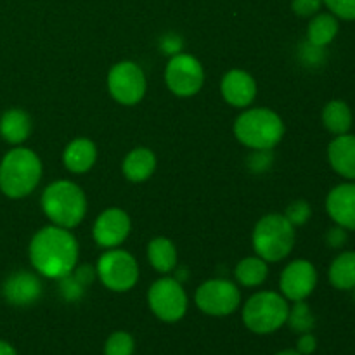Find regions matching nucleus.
<instances>
[{
    "label": "nucleus",
    "instance_id": "7c9ffc66",
    "mask_svg": "<svg viewBox=\"0 0 355 355\" xmlns=\"http://www.w3.org/2000/svg\"><path fill=\"white\" fill-rule=\"evenodd\" d=\"M297 352L302 355H312L318 350V338L311 333H302L300 338L297 340Z\"/></svg>",
    "mask_w": 355,
    "mask_h": 355
},
{
    "label": "nucleus",
    "instance_id": "2eb2a0df",
    "mask_svg": "<svg viewBox=\"0 0 355 355\" xmlns=\"http://www.w3.org/2000/svg\"><path fill=\"white\" fill-rule=\"evenodd\" d=\"M220 92L232 107H248L257 97V82L245 69H231L220 82Z\"/></svg>",
    "mask_w": 355,
    "mask_h": 355
},
{
    "label": "nucleus",
    "instance_id": "4468645a",
    "mask_svg": "<svg viewBox=\"0 0 355 355\" xmlns=\"http://www.w3.org/2000/svg\"><path fill=\"white\" fill-rule=\"evenodd\" d=\"M326 211L329 218L347 231H355V182L338 184L326 196Z\"/></svg>",
    "mask_w": 355,
    "mask_h": 355
},
{
    "label": "nucleus",
    "instance_id": "a878e982",
    "mask_svg": "<svg viewBox=\"0 0 355 355\" xmlns=\"http://www.w3.org/2000/svg\"><path fill=\"white\" fill-rule=\"evenodd\" d=\"M288 324L295 333L302 335V333H311L315 326V318L312 314L311 307L305 304V300L293 302V307H290V314H288Z\"/></svg>",
    "mask_w": 355,
    "mask_h": 355
},
{
    "label": "nucleus",
    "instance_id": "39448f33",
    "mask_svg": "<svg viewBox=\"0 0 355 355\" xmlns=\"http://www.w3.org/2000/svg\"><path fill=\"white\" fill-rule=\"evenodd\" d=\"M252 241L257 257L267 263L281 262L290 255L297 241L295 225L284 215L269 214L257 222Z\"/></svg>",
    "mask_w": 355,
    "mask_h": 355
},
{
    "label": "nucleus",
    "instance_id": "473e14b6",
    "mask_svg": "<svg viewBox=\"0 0 355 355\" xmlns=\"http://www.w3.org/2000/svg\"><path fill=\"white\" fill-rule=\"evenodd\" d=\"M0 355H17V354L9 342H3V340H0Z\"/></svg>",
    "mask_w": 355,
    "mask_h": 355
},
{
    "label": "nucleus",
    "instance_id": "c85d7f7f",
    "mask_svg": "<svg viewBox=\"0 0 355 355\" xmlns=\"http://www.w3.org/2000/svg\"><path fill=\"white\" fill-rule=\"evenodd\" d=\"M311 215H312L311 205H309L307 201L298 200V201H293V203L286 208V214H284V217H286L288 220H290L291 224L297 227V225L307 224L309 218H311Z\"/></svg>",
    "mask_w": 355,
    "mask_h": 355
},
{
    "label": "nucleus",
    "instance_id": "aec40b11",
    "mask_svg": "<svg viewBox=\"0 0 355 355\" xmlns=\"http://www.w3.org/2000/svg\"><path fill=\"white\" fill-rule=\"evenodd\" d=\"M31 118L30 114L19 107H10L0 116V135L6 142L19 146L30 137Z\"/></svg>",
    "mask_w": 355,
    "mask_h": 355
},
{
    "label": "nucleus",
    "instance_id": "bb28decb",
    "mask_svg": "<svg viewBox=\"0 0 355 355\" xmlns=\"http://www.w3.org/2000/svg\"><path fill=\"white\" fill-rule=\"evenodd\" d=\"M134 336L127 331H114L104 343V355H134Z\"/></svg>",
    "mask_w": 355,
    "mask_h": 355
},
{
    "label": "nucleus",
    "instance_id": "f03ea898",
    "mask_svg": "<svg viewBox=\"0 0 355 355\" xmlns=\"http://www.w3.org/2000/svg\"><path fill=\"white\" fill-rule=\"evenodd\" d=\"M42 179V162L31 149L16 146L0 162V191L10 200L26 198Z\"/></svg>",
    "mask_w": 355,
    "mask_h": 355
},
{
    "label": "nucleus",
    "instance_id": "412c9836",
    "mask_svg": "<svg viewBox=\"0 0 355 355\" xmlns=\"http://www.w3.org/2000/svg\"><path fill=\"white\" fill-rule=\"evenodd\" d=\"M340 31L338 17L333 16L331 12H318L312 16L311 23L307 28V40L309 44L315 47H328L336 38Z\"/></svg>",
    "mask_w": 355,
    "mask_h": 355
},
{
    "label": "nucleus",
    "instance_id": "a211bd4d",
    "mask_svg": "<svg viewBox=\"0 0 355 355\" xmlns=\"http://www.w3.org/2000/svg\"><path fill=\"white\" fill-rule=\"evenodd\" d=\"M97 162V146L87 137L73 139L62 151V165L71 173H87Z\"/></svg>",
    "mask_w": 355,
    "mask_h": 355
},
{
    "label": "nucleus",
    "instance_id": "9b49d317",
    "mask_svg": "<svg viewBox=\"0 0 355 355\" xmlns=\"http://www.w3.org/2000/svg\"><path fill=\"white\" fill-rule=\"evenodd\" d=\"M148 82L139 64L134 61H120L107 73V90L121 106H135L146 96Z\"/></svg>",
    "mask_w": 355,
    "mask_h": 355
},
{
    "label": "nucleus",
    "instance_id": "20e7f679",
    "mask_svg": "<svg viewBox=\"0 0 355 355\" xmlns=\"http://www.w3.org/2000/svg\"><path fill=\"white\" fill-rule=\"evenodd\" d=\"M284 121L269 107L245 110L234 121V135L245 148L270 151L284 137Z\"/></svg>",
    "mask_w": 355,
    "mask_h": 355
},
{
    "label": "nucleus",
    "instance_id": "f3484780",
    "mask_svg": "<svg viewBox=\"0 0 355 355\" xmlns=\"http://www.w3.org/2000/svg\"><path fill=\"white\" fill-rule=\"evenodd\" d=\"M328 162L331 168L345 180L355 182V135H335L328 146Z\"/></svg>",
    "mask_w": 355,
    "mask_h": 355
},
{
    "label": "nucleus",
    "instance_id": "393cba45",
    "mask_svg": "<svg viewBox=\"0 0 355 355\" xmlns=\"http://www.w3.org/2000/svg\"><path fill=\"white\" fill-rule=\"evenodd\" d=\"M267 276H269V267H267V262L257 255L246 257V259L239 260L238 266H236L234 269L236 281L245 288L260 286V284L266 283Z\"/></svg>",
    "mask_w": 355,
    "mask_h": 355
},
{
    "label": "nucleus",
    "instance_id": "423d86ee",
    "mask_svg": "<svg viewBox=\"0 0 355 355\" xmlns=\"http://www.w3.org/2000/svg\"><path fill=\"white\" fill-rule=\"evenodd\" d=\"M290 314V304L276 291H259L246 300L243 322L255 335H270L283 328Z\"/></svg>",
    "mask_w": 355,
    "mask_h": 355
},
{
    "label": "nucleus",
    "instance_id": "ddd939ff",
    "mask_svg": "<svg viewBox=\"0 0 355 355\" xmlns=\"http://www.w3.org/2000/svg\"><path fill=\"white\" fill-rule=\"evenodd\" d=\"M130 229L132 222L127 211L121 208H107L94 222L92 238L101 248H118L128 238Z\"/></svg>",
    "mask_w": 355,
    "mask_h": 355
},
{
    "label": "nucleus",
    "instance_id": "9d476101",
    "mask_svg": "<svg viewBox=\"0 0 355 355\" xmlns=\"http://www.w3.org/2000/svg\"><path fill=\"white\" fill-rule=\"evenodd\" d=\"M166 87L177 97H193L203 89L205 68L194 55L177 52L165 68Z\"/></svg>",
    "mask_w": 355,
    "mask_h": 355
},
{
    "label": "nucleus",
    "instance_id": "72a5a7b5",
    "mask_svg": "<svg viewBox=\"0 0 355 355\" xmlns=\"http://www.w3.org/2000/svg\"><path fill=\"white\" fill-rule=\"evenodd\" d=\"M276 355H302V354L297 352L295 349H288V350H281V352H277Z\"/></svg>",
    "mask_w": 355,
    "mask_h": 355
},
{
    "label": "nucleus",
    "instance_id": "cd10ccee",
    "mask_svg": "<svg viewBox=\"0 0 355 355\" xmlns=\"http://www.w3.org/2000/svg\"><path fill=\"white\" fill-rule=\"evenodd\" d=\"M329 12L343 21H355V0H322Z\"/></svg>",
    "mask_w": 355,
    "mask_h": 355
},
{
    "label": "nucleus",
    "instance_id": "dca6fc26",
    "mask_svg": "<svg viewBox=\"0 0 355 355\" xmlns=\"http://www.w3.org/2000/svg\"><path fill=\"white\" fill-rule=\"evenodd\" d=\"M3 298L10 305L16 307H26V305L35 304L42 295V283L38 276L26 270L10 274L2 286Z\"/></svg>",
    "mask_w": 355,
    "mask_h": 355
},
{
    "label": "nucleus",
    "instance_id": "6e6552de",
    "mask_svg": "<svg viewBox=\"0 0 355 355\" xmlns=\"http://www.w3.org/2000/svg\"><path fill=\"white\" fill-rule=\"evenodd\" d=\"M196 307L211 318H225L241 305V291L229 279H208L194 293Z\"/></svg>",
    "mask_w": 355,
    "mask_h": 355
},
{
    "label": "nucleus",
    "instance_id": "b1692460",
    "mask_svg": "<svg viewBox=\"0 0 355 355\" xmlns=\"http://www.w3.org/2000/svg\"><path fill=\"white\" fill-rule=\"evenodd\" d=\"M148 260L159 274L172 272L177 267V248L168 238H155L148 245Z\"/></svg>",
    "mask_w": 355,
    "mask_h": 355
},
{
    "label": "nucleus",
    "instance_id": "4be33fe9",
    "mask_svg": "<svg viewBox=\"0 0 355 355\" xmlns=\"http://www.w3.org/2000/svg\"><path fill=\"white\" fill-rule=\"evenodd\" d=\"M354 123V114L345 101H329L322 110V125L333 135L349 134Z\"/></svg>",
    "mask_w": 355,
    "mask_h": 355
},
{
    "label": "nucleus",
    "instance_id": "c756f323",
    "mask_svg": "<svg viewBox=\"0 0 355 355\" xmlns=\"http://www.w3.org/2000/svg\"><path fill=\"white\" fill-rule=\"evenodd\" d=\"M322 0H291V9L300 17H312L321 10Z\"/></svg>",
    "mask_w": 355,
    "mask_h": 355
},
{
    "label": "nucleus",
    "instance_id": "7ed1b4c3",
    "mask_svg": "<svg viewBox=\"0 0 355 355\" xmlns=\"http://www.w3.org/2000/svg\"><path fill=\"white\" fill-rule=\"evenodd\" d=\"M42 210L52 225L75 229L87 214V198L82 187L71 180H55L42 193Z\"/></svg>",
    "mask_w": 355,
    "mask_h": 355
},
{
    "label": "nucleus",
    "instance_id": "2f4dec72",
    "mask_svg": "<svg viewBox=\"0 0 355 355\" xmlns=\"http://www.w3.org/2000/svg\"><path fill=\"white\" fill-rule=\"evenodd\" d=\"M347 232H349L347 229L335 225V227L328 231L326 241H328V245L331 246V248H342V246H345L347 239H349V234H347Z\"/></svg>",
    "mask_w": 355,
    "mask_h": 355
},
{
    "label": "nucleus",
    "instance_id": "f257e3e1",
    "mask_svg": "<svg viewBox=\"0 0 355 355\" xmlns=\"http://www.w3.org/2000/svg\"><path fill=\"white\" fill-rule=\"evenodd\" d=\"M28 253L35 272L49 279L61 281L71 276L78 266V239L69 229L47 225L35 232Z\"/></svg>",
    "mask_w": 355,
    "mask_h": 355
},
{
    "label": "nucleus",
    "instance_id": "f704fd0d",
    "mask_svg": "<svg viewBox=\"0 0 355 355\" xmlns=\"http://www.w3.org/2000/svg\"><path fill=\"white\" fill-rule=\"evenodd\" d=\"M354 291H355V288H354Z\"/></svg>",
    "mask_w": 355,
    "mask_h": 355
},
{
    "label": "nucleus",
    "instance_id": "6ab92c4d",
    "mask_svg": "<svg viewBox=\"0 0 355 355\" xmlns=\"http://www.w3.org/2000/svg\"><path fill=\"white\" fill-rule=\"evenodd\" d=\"M156 170V156L149 148H135L125 156L121 172L127 180L135 184L146 182Z\"/></svg>",
    "mask_w": 355,
    "mask_h": 355
},
{
    "label": "nucleus",
    "instance_id": "5701e85b",
    "mask_svg": "<svg viewBox=\"0 0 355 355\" xmlns=\"http://www.w3.org/2000/svg\"><path fill=\"white\" fill-rule=\"evenodd\" d=\"M328 279L340 291H354L355 288V252H343L331 262Z\"/></svg>",
    "mask_w": 355,
    "mask_h": 355
},
{
    "label": "nucleus",
    "instance_id": "0eeeda50",
    "mask_svg": "<svg viewBox=\"0 0 355 355\" xmlns=\"http://www.w3.org/2000/svg\"><path fill=\"white\" fill-rule=\"evenodd\" d=\"M96 272L104 288L114 293H125L137 284L139 263L125 250L111 248L99 257Z\"/></svg>",
    "mask_w": 355,
    "mask_h": 355
},
{
    "label": "nucleus",
    "instance_id": "f8f14e48",
    "mask_svg": "<svg viewBox=\"0 0 355 355\" xmlns=\"http://www.w3.org/2000/svg\"><path fill=\"white\" fill-rule=\"evenodd\" d=\"M318 286V269L305 259H297L288 263L281 272V295L288 302L307 300Z\"/></svg>",
    "mask_w": 355,
    "mask_h": 355
},
{
    "label": "nucleus",
    "instance_id": "1a4fd4ad",
    "mask_svg": "<svg viewBox=\"0 0 355 355\" xmlns=\"http://www.w3.org/2000/svg\"><path fill=\"white\" fill-rule=\"evenodd\" d=\"M148 304L159 321L177 322L186 315L189 300L179 281L173 277H162L149 288Z\"/></svg>",
    "mask_w": 355,
    "mask_h": 355
}]
</instances>
